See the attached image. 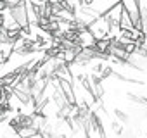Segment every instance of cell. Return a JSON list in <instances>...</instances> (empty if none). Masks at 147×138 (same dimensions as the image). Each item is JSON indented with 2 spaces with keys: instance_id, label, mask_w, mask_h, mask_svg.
Returning a JSON list of instances; mask_svg holds the SVG:
<instances>
[{
  "instance_id": "cell-1",
  "label": "cell",
  "mask_w": 147,
  "mask_h": 138,
  "mask_svg": "<svg viewBox=\"0 0 147 138\" xmlns=\"http://www.w3.org/2000/svg\"><path fill=\"white\" fill-rule=\"evenodd\" d=\"M9 14L14 17V21L19 24L21 29L30 33V23H28V12H26V2L18 4L14 7H9Z\"/></svg>"
},
{
  "instance_id": "cell-2",
  "label": "cell",
  "mask_w": 147,
  "mask_h": 138,
  "mask_svg": "<svg viewBox=\"0 0 147 138\" xmlns=\"http://www.w3.org/2000/svg\"><path fill=\"white\" fill-rule=\"evenodd\" d=\"M109 29H111V26H109V23H107L102 16H99L92 24H88V31L94 35L95 40H102V38H106V35L109 33Z\"/></svg>"
},
{
  "instance_id": "cell-3",
  "label": "cell",
  "mask_w": 147,
  "mask_h": 138,
  "mask_svg": "<svg viewBox=\"0 0 147 138\" xmlns=\"http://www.w3.org/2000/svg\"><path fill=\"white\" fill-rule=\"evenodd\" d=\"M14 131H16L18 138H33V136H36V135L40 133V131H38L36 128H33V126H21V128H16Z\"/></svg>"
},
{
  "instance_id": "cell-4",
  "label": "cell",
  "mask_w": 147,
  "mask_h": 138,
  "mask_svg": "<svg viewBox=\"0 0 147 138\" xmlns=\"http://www.w3.org/2000/svg\"><path fill=\"white\" fill-rule=\"evenodd\" d=\"M119 29L121 31H128V29H131L133 28V24H131V19H130V14L123 9V12H121V19H119Z\"/></svg>"
},
{
  "instance_id": "cell-5",
  "label": "cell",
  "mask_w": 147,
  "mask_h": 138,
  "mask_svg": "<svg viewBox=\"0 0 147 138\" xmlns=\"http://www.w3.org/2000/svg\"><path fill=\"white\" fill-rule=\"evenodd\" d=\"M128 100L133 102V104H138V105H147V98L142 97V95H137V93H126Z\"/></svg>"
},
{
  "instance_id": "cell-6",
  "label": "cell",
  "mask_w": 147,
  "mask_h": 138,
  "mask_svg": "<svg viewBox=\"0 0 147 138\" xmlns=\"http://www.w3.org/2000/svg\"><path fill=\"white\" fill-rule=\"evenodd\" d=\"M114 116H116V119L118 121H121L123 124H128L130 123V116L125 112V111H119V109H114Z\"/></svg>"
},
{
  "instance_id": "cell-7",
  "label": "cell",
  "mask_w": 147,
  "mask_h": 138,
  "mask_svg": "<svg viewBox=\"0 0 147 138\" xmlns=\"http://www.w3.org/2000/svg\"><path fill=\"white\" fill-rule=\"evenodd\" d=\"M111 126H113V131H114L118 136H119V135H123V126H121L118 121H113V123H111Z\"/></svg>"
},
{
  "instance_id": "cell-8",
  "label": "cell",
  "mask_w": 147,
  "mask_h": 138,
  "mask_svg": "<svg viewBox=\"0 0 147 138\" xmlns=\"http://www.w3.org/2000/svg\"><path fill=\"white\" fill-rule=\"evenodd\" d=\"M7 43V29L0 26V45H5Z\"/></svg>"
},
{
  "instance_id": "cell-9",
  "label": "cell",
  "mask_w": 147,
  "mask_h": 138,
  "mask_svg": "<svg viewBox=\"0 0 147 138\" xmlns=\"http://www.w3.org/2000/svg\"><path fill=\"white\" fill-rule=\"evenodd\" d=\"M9 9V5L4 2V0H0V12H4V11H7Z\"/></svg>"
}]
</instances>
